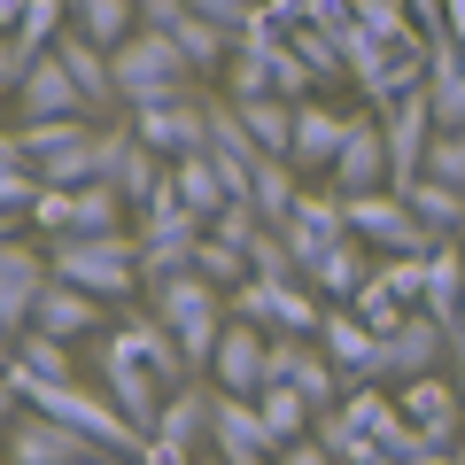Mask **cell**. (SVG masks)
Segmentation results:
<instances>
[{"instance_id":"1","label":"cell","mask_w":465,"mask_h":465,"mask_svg":"<svg viewBox=\"0 0 465 465\" xmlns=\"http://www.w3.org/2000/svg\"><path fill=\"white\" fill-rule=\"evenodd\" d=\"M47 272L85 287L94 302H133V287H148L133 232H63V241H47Z\"/></svg>"},{"instance_id":"2","label":"cell","mask_w":465,"mask_h":465,"mask_svg":"<svg viewBox=\"0 0 465 465\" xmlns=\"http://www.w3.org/2000/svg\"><path fill=\"white\" fill-rule=\"evenodd\" d=\"M148 311L171 326V341L186 349V365L210 372V349H217V333H225V287H210L186 264V272H171V280H148Z\"/></svg>"},{"instance_id":"3","label":"cell","mask_w":465,"mask_h":465,"mask_svg":"<svg viewBox=\"0 0 465 465\" xmlns=\"http://www.w3.org/2000/svg\"><path fill=\"white\" fill-rule=\"evenodd\" d=\"M24 163L47 186H94L101 179V124L94 116H54V124H16Z\"/></svg>"},{"instance_id":"4","label":"cell","mask_w":465,"mask_h":465,"mask_svg":"<svg viewBox=\"0 0 465 465\" xmlns=\"http://www.w3.org/2000/svg\"><path fill=\"white\" fill-rule=\"evenodd\" d=\"M109 63H116V101H124V109H140V101H179L186 78H194L171 32H133Z\"/></svg>"},{"instance_id":"5","label":"cell","mask_w":465,"mask_h":465,"mask_svg":"<svg viewBox=\"0 0 465 465\" xmlns=\"http://www.w3.org/2000/svg\"><path fill=\"white\" fill-rule=\"evenodd\" d=\"M341 217H349V232H357L372 256H427L434 241H442V232L419 225V210L396 186H381V194H341Z\"/></svg>"},{"instance_id":"6","label":"cell","mask_w":465,"mask_h":465,"mask_svg":"<svg viewBox=\"0 0 465 465\" xmlns=\"http://www.w3.org/2000/svg\"><path fill=\"white\" fill-rule=\"evenodd\" d=\"M202 232H210V225H202V217L163 186V194L140 210V232H133V241H140V272H148V280L186 272V264H194V249H202Z\"/></svg>"},{"instance_id":"7","label":"cell","mask_w":465,"mask_h":465,"mask_svg":"<svg viewBox=\"0 0 465 465\" xmlns=\"http://www.w3.org/2000/svg\"><path fill=\"white\" fill-rule=\"evenodd\" d=\"M101 388H109V403L133 419V427H155V411H163V396H171V388L155 381V365L124 341V333H101Z\"/></svg>"},{"instance_id":"8","label":"cell","mask_w":465,"mask_h":465,"mask_svg":"<svg viewBox=\"0 0 465 465\" xmlns=\"http://www.w3.org/2000/svg\"><path fill=\"white\" fill-rule=\"evenodd\" d=\"M210 403H217V388H202V381L171 388L155 427H148V458L140 465H194V442L210 434Z\"/></svg>"},{"instance_id":"9","label":"cell","mask_w":465,"mask_h":465,"mask_svg":"<svg viewBox=\"0 0 465 465\" xmlns=\"http://www.w3.org/2000/svg\"><path fill=\"white\" fill-rule=\"evenodd\" d=\"M124 116H133V133L148 140L163 163L210 148V101H194V94H179V101H140V109H124Z\"/></svg>"},{"instance_id":"10","label":"cell","mask_w":465,"mask_h":465,"mask_svg":"<svg viewBox=\"0 0 465 465\" xmlns=\"http://www.w3.org/2000/svg\"><path fill=\"white\" fill-rule=\"evenodd\" d=\"M210 442H217V465H272V450H280L256 396H225V388L210 403Z\"/></svg>"},{"instance_id":"11","label":"cell","mask_w":465,"mask_h":465,"mask_svg":"<svg viewBox=\"0 0 465 465\" xmlns=\"http://www.w3.org/2000/svg\"><path fill=\"white\" fill-rule=\"evenodd\" d=\"M381 133H388V163H396V186H411L419 171H427V148H434V101L427 85H411V94L396 101V109H381Z\"/></svg>"},{"instance_id":"12","label":"cell","mask_w":465,"mask_h":465,"mask_svg":"<svg viewBox=\"0 0 465 465\" xmlns=\"http://www.w3.org/2000/svg\"><path fill=\"white\" fill-rule=\"evenodd\" d=\"M326 179L341 186V194H381V186H396V163H388V133H381V124H365V116H349L341 155H333Z\"/></svg>"},{"instance_id":"13","label":"cell","mask_w":465,"mask_h":465,"mask_svg":"<svg viewBox=\"0 0 465 465\" xmlns=\"http://www.w3.org/2000/svg\"><path fill=\"white\" fill-rule=\"evenodd\" d=\"M396 411L411 419V427H427L434 442H450V450L465 442V388H450L442 372H419V381H396Z\"/></svg>"},{"instance_id":"14","label":"cell","mask_w":465,"mask_h":465,"mask_svg":"<svg viewBox=\"0 0 465 465\" xmlns=\"http://www.w3.org/2000/svg\"><path fill=\"white\" fill-rule=\"evenodd\" d=\"M318 349L333 357V372H341V388L349 381H388V357H381V333L365 326V318L349 311H326V326H318Z\"/></svg>"},{"instance_id":"15","label":"cell","mask_w":465,"mask_h":465,"mask_svg":"<svg viewBox=\"0 0 465 465\" xmlns=\"http://www.w3.org/2000/svg\"><path fill=\"white\" fill-rule=\"evenodd\" d=\"M47 287V241H16L0 256V341H16L32 326V302Z\"/></svg>"},{"instance_id":"16","label":"cell","mask_w":465,"mask_h":465,"mask_svg":"<svg viewBox=\"0 0 465 465\" xmlns=\"http://www.w3.org/2000/svg\"><path fill=\"white\" fill-rule=\"evenodd\" d=\"M264 349H272L264 326L225 318V333H217V349H210V381L225 388V396H256V388H264Z\"/></svg>"},{"instance_id":"17","label":"cell","mask_w":465,"mask_h":465,"mask_svg":"<svg viewBox=\"0 0 465 465\" xmlns=\"http://www.w3.org/2000/svg\"><path fill=\"white\" fill-rule=\"evenodd\" d=\"M94 458V442H85L78 427H63V419L32 411L24 403V419L8 427V465H85Z\"/></svg>"},{"instance_id":"18","label":"cell","mask_w":465,"mask_h":465,"mask_svg":"<svg viewBox=\"0 0 465 465\" xmlns=\"http://www.w3.org/2000/svg\"><path fill=\"white\" fill-rule=\"evenodd\" d=\"M381 357H388V381H419V372H442L450 365V326L427 311H411L396 333H381Z\"/></svg>"},{"instance_id":"19","label":"cell","mask_w":465,"mask_h":465,"mask_svg":"<svg viewBox=\"0 0 465 465\" xmlns=\"http://www.w3.org/2000/svg\"><path fill=\"white\" fill-rule=\"evenodd\" d=\"M287 249H295V264H302V280H311V264L318 256L333 249V241H341L349 232V217H341V194H311V186H302L295 194V210H287Z\"/></svg>"},{"instance_id":"20","label":"cell","mask_w":465,"mask_h":465,"mask_svg":"<svg viewBox=\"0 0 465 465\" xmlns=\"http://www.w3.org/2000/svg\"><path fill=\"white\" fill-rule=\"evenodd\" d=\"M54 54H63V70L78 78V94H85V109L109 124V116H124V101H116V63H109V47H94V39L70 24L63 39H54Z\"/></svg>"},{"instance_id":"21","label":"cell","mask_w":465,"mask_h":465,"mask_svg":"<svg viewBox=\"0 0 465 465\" xmlns=\"http://www.w3.org/2000/svg\"><path fill=\"white\" fill-rule=\"evenodd\" d=\"M16 101H24V124H54V116H94L85 109V94H78V78L63 70V54H39L32 70H24V85H16Z\"/></svg>"},{"instance_id":"22","label":"cell","mask_w":465,"mask_h":465,"mask_svg":"<svg viewBox=\"0 0 465 465\" xmlns=\"http://www.w3.org/2000/svg\"><path fill=\"white\" fill-rule=\"evenodd\" d=\"M217 163V179L232 186V194L249 202V179H256V163H264V148L249 140V124H241V109L232 101H210V148H202Z\"/></svg>"},{"instance_id":"23","label":"cell","mask_w":465,"mask_h":465,"mask_svg":"<svg viewBox=\"0 0 465 465\" xmlns=\"http://www.w3.org/2000/svg\"><path fill=\"white\" fill-rule=\"evenodd\" d=\"M341 133H349V116H333L326 101H295V140H287V163H295V171H333Z\"/></svg>"},{"instance_id":"24","label":"cell","mask_w":465,"mask_h":465,"mask_svg":"<svg viewBox=\"0 0 465 465\" xmlns=\"http://www.w3.org/2000/svg\"><path fill=\"white\" fill-rule=\"evenodd\" d=\"M116 333H124V341H133L140 357L155 365V381H163V388H186V381H202V372L186 365V349L171 341V326H163L155 311H124V318H116Z\"/></svg>"},{"instance_id":"25","label":"cell","mask_w":465,"mask_h":465,"mask_svg":"<svg viewBox=\"0 0 465 465\" xmlns=\"http://www.w3.org/2000/svg\"><path fill=\"white\" fill-rule=\"evenodd\" d=\"M32 326L54 333V341H78V333L101 326V302L85 295V287H70V280H54V272H47V287H39V302H32Z\"/></svg>"},{"instance_id":"26","label":"cell","mask_w":465,"mask_h":465,"mask_svg":"<svg viewBox=\"0 0 465 465\" xmlns=\"http://www.w3.org/2000/svg\"><path fill=\"white\" fill-rule=\"evenodd\" d=\"M272 54H280V32H272V24H256V32L232 39V54H225V101L272 94Z\"/></svg>"},{"instance_id":"27","label":"cell","mask_w":465,"mask_h":465,"mask_svg":"<svg viewBox=\"0 0 465 465\" xmlns=\"http://www.w3.org/2000/svg\"><path fill=\"white\" fill-rule=\"evenodd\" d=\"M419 311L442 318V326H465V249H458V241H434L427 287H419Z\"/></svg>"},{"instance_id":"28","label":"cell","mask_w":465,"mask_h":465,"mask_svg":"<svg viewBox=\"0 0 465 465\" xmlns=\"http://www.w3.org/2000/svg\"><path fill=\"white\" fill-rule=\"evenodd\" d=\"M365 280H372V249L357 241V232H341V241H333V249L311 264V287H318V302H349V295H357Z\"/></svg>"},{"instance_id":"29","label":"cell","mask_w":465,"mask_h":465,"mask_svg":"<svg viewBox=\"0 0 465 465\" xmlns=\"http://www.w3.org/2000/svg\"><path fill=\"white\" fill-rule=\"evenodd\" d=\"M163 179H171V163L133 133V140H124V155H116V171H109V186L124 194V210H148V202L163 194Z\"/></svg>"},{"instance_id":"30","label":"cell","mask_w":465,"mask_h":465,"mask_svg":"<svg viewBox=\"0 0 465 465\" xmlns=\"http://www.w3.org/2000/svg\"><path fill=\"white\" fill-rule=\"evenodd\" d=\"M163 186H171V194H179L186 210L202 217V225H210V217L225 210V202H241V194H232L225 179H217V163H210V155H179V163H171V179H163Z\"/></svg>"},{"instance_id":"31","label":"cell","mask_w":465,"mask_h":465,"mask_svg":"<svg viewBox=\"0 0 465 465\" xmlns=\"http://www.w3.org/2000/svg\"><path fill=\"white\" fill-rule=\"evenodd\" d=\"M70 24H78L85 39H94V47H124V39L140 32V0H78V8H70Z\"/></svg>"},{"instance_id":"32","label":"cell","mask_w":465,"mask_h":465,"mask_svg":"<svg viewBox=\"0 0 465 465\" xmlns=\"http://www.w3.org/2000/svg\"><path fill=\"white\" fill-rule=\"evenodd\" d=\"M302 171L287 163V155H264V163H256V179H249V202H256V217H264V225H287V210H295V194H302Z\"/></svg>"},{"instance_id":"33","label":"cell","mask_w":465,"mask_h":465,"mask_svg":"<svg viewBox=\"0 0 465 465\" xmlns=\"http://www.w3.org/2000/svg\"><path fill=\"white\" fill-rule=\"evenodd\" d=\"M396 194L419 210V225H427V232H442V241H450V232H465V194H458V186H442V179H411V186H396Z\"/></svg>"},{"instance_id":"34","label":"cell","mask_w":465,"mask_h":465,"mask_svg":"<svg viewBox=\"0 0 465 465\" xmlns=\"http://www.w3.org/2000/svg\"><path fill=\"white\" fill-rule=\"evenodd\" d=\"M232 109H241V124H249V140L264 155H287V140H295V101L256 94V101H232Z\"/></svg>"},{"instance_id":"35","label":"cell","mask_w":465,"mask_h":465,"mask_svg":"<svg viewBox=\"0 0 465 465\" xmlns=\"http://www.w3.org/2000/svg\"><path fill=\"white\" fill-rule=\"evenodd\" d=\"M0 365L39 372V381H78V372H70V341H54V333H39V326H24L16 341H8V357H0Z\"/></svg>"},{"instance_id":"36","label":"cell","mask_w":465,"mask_h":465,"mask_svg":"<svg viewBox=\"0 0 465 465\" xmlns=\"http://www.w3.org/2000/svg\"><path fill=\"white\" fill-rule=\"evenodd\" d=\"M256 411H264V427H272V442H295V434H311V396L302 388H287V381H264L256 388Z\"/></svg>"},{"instance_id":"37","label":"cell","mask_w":465,"mask_h":465,"mask_svg":"<svg viewBox=\"0 0 465 465\" xmlns=\"http://www.w3.org/2000/svg\"><path fill=\"white\" fill-rule=\"evenodd\" d=\"M357 16V8H349V0H264V24L272 32H295V24H318V32H341V24Z\"/></svg>"},{"instance_id":"38","label":"cell","mask_w":465,"mask_h":465,"mask_svg":"<svg viewBox=\"0 0 465 465\" xmlns=\"http://www.w3.org/2000/svg\"><path fill=\"white\" fill-rule=\"evenodd\" d=\"M349 311L365 318V326H372V333H396V326H403V318H411V302H403V295H396V287H388V280H381V264H372V280H365V287H357V295H349Z\"/></svg>"},{"instance_id":"39","label":"cell","mask_w":465,"mask_h":465,"mask_svg":"<svg viewBox=\"0 0 465 465\" xmlns=\"http://www.w3.org/2000/svg\"><path fill=\"white\" fill-rule=\"evenodd\" d=\"M171 39H179L186 70H225V54H232V39L217 32V24H202L194 8H186V16H179V32H171Z\"/></svg>"},{"instance_id":"40","label":"cell","mask_w":465,"mask_h":465,"mask_svg":"<svg viewBox=\"0 0 465 465\" xmlns=\"http://www.w3.org/2000/svg\"><path fill=\"white\" fill-rule=\"evenodd\" d=\"M287 47L302 54V70H311L318 85H326V78H349V63H341V39H333V32H318V24H295V32H287Z\"/></svg>"},{"instance_id":"41","label":"cell","mask_w":465,"mask_h":465,"mask_svg":"<svg viewBox=\"0 0 465 465\" xmlns=\"http://www.w3.org/2000/svg\"><path fill=\"white\" fill-rule=\"evenodd\" d=\"M194 272H202L210 287H225V295H232V287L249 280V249H232V241H217V232H202V249H194Z\"/></svg>"},{"instance_id":"42","label":"cell","mask_w":465,"mask_h":465,"mask_svg":"<svg viewBox=\"0 0 465 465\" xmlns=\"http://www.w3.org/2000/svg\"><path fill=\"white\" fill-rule=\"evenodd\" d=\"M70 232H124V194H116V186H78Z\"/></svg>"},{"instance_id":"43","label":"cell","mask_w":465,"mask_h":465,"mask_svg":"<svg viewBox=\"0 0 465 465\" xmlns=\"http://www.w3.org/2000/svg\"><path fill=\"white\" fill-rule=\"evenodd\" d=\"M63 32H70V0H32V8H24V24H16V39H24L32 54H47Z\"/></svg>"},{"instance_id":"44","label":"cell","mask_w":465,"mask_h":465,"mask_svg":"<svg viewBox=\"0 0 465 465\" xmlns=\"http://www.w3.org/2000/svg\"><path fill=\"white\" fill-rule=\"evenodd\" d=\"M249 272H256V280H302V264H295V249H287L280 225H264L249 241Z\"/></svg>"},{"instance_id":"45","label":"cell","mask_w":465,"mask_h":465,"mask_svg":"<svg viewBox=\"0 0 465 465\" xmlns=\"http://www.w3.org/2000/svg\"><path fill=\"white\" fill-rule=\"evenodd\" d=\"M186 8H194L202 24H217L225 39H241V32H256V24H264V0H186Z\"/></svg>"},{"instance_id":"46","label":"cell","mask_w":465,"mask_h":465,"mask_svg":"<svg viewBox=\"0 0 465 465\" xmlns=\"http://www.w3.org/2000/svg\"><path fill=\"white\" fill-rule=\"evenodd\" d=\"M70 210H78V186H47V194L32 202V232H39V241H63Z\"/></svg>"},{"instance_id":"47","label":"cell","mask_w":465,"mask_h":465,"mask_svg":"<svg viewBox=\"0 0 465 465\" xmlns=\"http://www.w3.org/2000/svg\"><path fill=\"white\" fill-rule=\"evenodd\" d=\"M311 85H318V78L302 70V54L280 39V54H272V94H280V101H311Z\"/></svg>"},{"instance_id":"48","label":"cell","mask_w":465,"mask_h":465,"mask_svg":"<svg viewBox=\"0 0 465 465\" xmlns=\"http://www.w3.org/2000/svg\"><path fill=\"white\" fill-rule=\"evenodd\" d=\"M210 232H217V241H232V249H249L256 232H264V217H256V202H225V210L210 217Z\"/></svg>"},{"instance_id":"49","label":"cell","mask_w":465,"mask_h":465,"mask_svg":"<svg viewBox=\"0 0 465 465\" xmlns=\"http://www.w3.org/2000/svg\"><path fill=\"white\" fill-rule=\"evenodd\" d=\"M427 256H434V249H427ZM427 256H381V280L396 287L411 311H419V287H427Z\"/></svg>"},{"instance_id":"50","label":"cell","mask_w":465,"mask_h":465,"mask_svg":"<svg viewBox=\"0 0 465 465\" xmlns=\"http://www.w3.org/2000/svg\"><path fill=\"white\" fill-rule=\"evenodd\" d=\"M39 194H47V179H39L32 163H16V171H0V210H32Z\"/></svg>"},{"instance_id":"51","label":"cell","mask_w":465,"mask_h":465,"mask_svg":"<svg viewBox=\"0 0 465 465\" xmlns=\"http://www.w3.org/2000/svg\"><path fill=\"white\" fill-rule=\"evenodd\" d=\"M272 465H333V450L318 442V434H295V442H280V450H272Z\"/></svg>"},{"instance_id":"52","label":"cell","mask_w":465,"mask_h":465,"mask_svg":"<svg viewBox=\"0 0 465 465\" xmlns=\"http://www.w3.org/2000/svg\"><path fill=\"white\" fill-rule=\"evenodd\" d=\"M32 63H39V54L24 47V39H0V94H16V85H24V70H32Z\"/></svg>"},{"instance_id":"53","label":"cell","mask_w":465,"mask_h":465,"mask_svg":"<svg viewBox=\"0 0 465 465\" xmlns=\"http://www.w3.org/2000/svg\"><path fill=\"white\" fill-rule=\"evenodd\" d=\"M186 0H140V32H179Z\"/></svg>"},{"instance_id":"54","label":"cell","mask_w":465,"mask_h":465,"mask_svg":"<svg viewBox=\"0 0 465 465\" xmlns=\"http://www.w3.org/2000/svg\"><path fill=\"white\" fill-rule=\"evenodd\" d=\"M341 465H403V458H388V450L372 442V434H357V442L341 450Z\"/></svg>"},{"instance_id":"55","label":"cell","mask_w":465,"mask_h":465,"mask_svg":"<svg viewBox=\"0 0 465 465\" xmlns=\"http://www.w3.org/2000/svg\"><path fill=\"white\" fill-rule=\"evenodd\" d=\"M16 419H24V388H16V381H8V372H0V434L16 427Z\"/></svg>"},{"instance_id":"56","label":"cell","mask_w":465,"mask_h":465,"mask_svg":"<svg viewBox=\"0 0 465 465\" xmlns=\"http://www.w3.org/2000/svg\"><path fill=\"white\" fill-rule=\"evenodd\" d=\"M24 232H32V210H0V256H8V249H16V241H24Z\"/></svg>"},{"instance_id":"57","label":"cell","mask_w":465,"mask_h":465,"mask_svg":"<svg viewBox=\"0 0 465 465\" xmlns=\"http://www.w3.org/2000/svg\"><path fill=\"white\" fill-rule=\"evenodd\" d=\"M442 32H450V47H465V0H442Z\"/></svg>"},{"instance_id":"58","label":"cell","mask_w":465,"mask_h":465,"mask_svg":"<svg viewBox=\"0 0 465 465\" xmlns=\"http://www.w3.org/2000/svg\"><path fill=\"white\" fill-rule=\"evenodd\" d=\"M24 163V133H8V124H0V171H16Z\"/></svg>"},{"instance_id":"59","label":"cell","mask_w":465,"mask_h":465,"mask_svg":"<svg viewBox=\"0 0 465 465\" xmlns=\"http://www.w3.org/2000/svg\"><path fill=\"white\" fill-rule=\"evenodd\" d=\"M450 365H458V381H465V326H450Z\"/></svg>"},{"instance_id":"60","label":"cell","mask_w":465,"mask_h":465,"mask_svg":"<svg viewBox=\"0 0 465 465\" xmlns=\"http://www.w3.org/2000/svg\"><path fill=\"white\" fill-rule=\"evenodd\" d=\"M458 465H465V442H458Z\"/></svg>"},{"instance_id":"61","label":"cell","mask_w":465,"mask_h":465,"mask_svg":"<svg viewBox=\"0 0 465 465\" xmlns=\"http://www.w3.org/2000/svg\"><path fill=\"white\" fill-rule=\"evenodd\" d=\"M70 8H78V0H70Z\"/></svg>"}]
</instances>
